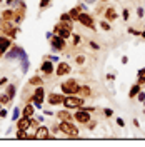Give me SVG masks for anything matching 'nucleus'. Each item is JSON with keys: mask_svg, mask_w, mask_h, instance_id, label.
Returning <instances> with one entry per match:
<instances>
[{"mask_svg": "<svg viewBox=\"0 0 145 147\" xmlns=\"http://www.w3.org/2000/svg\"><path fill=\"white\" fill-rule=\"evenodd\" d=\"M128 17H130L128 9H124V10H122V18H124V20H128Z\"/></svg>", "mask_w": 145, "mask_h": 147, "instance_id": "nucleus-26", "label": "nucleus"}, {"mask_svg": "<svg viewBox=\"0 0 145 147\" xmlns=\"http://www.w3.org/2000/svg\"><path fill=\"white\" fill-rule=\"evenodd\" d=\"M83 104V97H73V95H68L64 99V105L67 109H73V107H80Z\"/></svg>", "mask_w": 145, "mask_h": 147, "instance_id": "nucleus-3", "label": "nucleus"}, {"mask_svg": "<svg viewBox=\"0 0 145 147\" xmlns=\"http://www.w3.org/2000/svg\"><path fill=\"white\" fill-rule=\"evenodd\" d=\"M103 114H105V117H110L113 112H112V109H105V110H103Z\"/></svg>", "mask_w": 145, "mask_h": 147, "instance_id": "nucleus-31", "label": "nucleus"}, {"mask_svg": "<svg viewBox=\"0 0 145 147\" xmlns=\"http://www.w3.org/2000/svg\"><path fill=\"white\" fill-rule=\"evenodd\" d=\"M58 117H60V120H70L72 117H70V114L67 112V110H62V112H58Z\"/></svg>", "mask_w": 145, "mask_h": 147, "instance_id": "nucleus-20", "label": "nucleus"}, {"mask_svg": "<svg viewBox=\"0 0 145 147\" xmlns=\"http://www.w3.org/2000/svg\"><path fill=\"white\" fill-rule=\"evenodd\" d=\"M100 27L103 28V30H107V32H109V30H112V27L109 25V22H105V20H102V22H100Z\"/></svg>", "mask_w": 145, "mask_h": 147, "instance_id": "nucleus-25", "label": "nucleus"}, {"mask_svg": "<svg viewBox=\"0 0 145 147\" xmlns=\"http://www.w3.org/2000/svg\"><path fill=\"white\" fill-rule=\"evenodd\" d=\"M0 27H2V32L3 34H7L9 37H15V28L12 27V22H7V20H3L2 24H0Z\"/></svg>", "mask_w": 145, "mask_h": 147, "instance_id": "nucleus-6", "label": "nucleus"}, {"mask_svg": "<svg viewBox=\"0 0 145 147\" xmlns=\"http://www.w3.org/2000/svg\"><path fill=\"white\" fill-rule=\"evenodd\" d=\"M50 132H48V129L47 127H38L35 132V139H48L50 136H48Z\"/></svg>", "mask_w": 145, "mask_h": 147, "instance_id": "nucleus-12", "label": "nucleus"}, {"mask_svg": "<svg viewBox=\"0 0 145 147\" xmlns=\"http://www.w3.org/2000/svg\"><path fill=\"white\" fill-rule=\"evenodd\" d=\"M68 72H70V65L65 64V62H60L58 67H57V70H55V74L58 77H62V75H65V74H68Z\"/></svg>", "mask_w": 145, "mask_h": 147, "instance_id": "nucleus-9", "label": "nucleus"}, {"mask_svg": "<svg viewBox=\"0 0 145 147\" xmlns=\"http://www.w3.org/2000/svg\"><path fill=\"white\" fill-rule=\"evenodd\" d=\"M48 2H50V0H42V7H45V5L48 3Z\"/></svg>", "mask_w": 145, "mask_h": 147, "instance_id": "nucleus-35", "label": "nucleus"}, {"mask_svg": "<svg viewBox=\"0 0 145 147\" xmlns=\"http://www.w3.org/2000/svg\"><path fill=\"white\" fill-rule=\"evenodd\" d=\"M30 125H32V120H30V117H27V115H23V117H22V119H18V122H17V127L18 129H23V130H27Z\"/></svg>", "mask_w": 145, "mask_h": 147, "instance_id": "nucleus-10", "label": "nucleus"}, {"mask_svg": "<svg viewBox=\"0 0 145 147\" xmlns=\"http://www.w3.org/2000/svg\"><path fill=\"white\" fill-rule=\"evenodd\" d=\"M7 95H9L10 99H13V95H15V85H9V89H7Z\"/></svg>", "mask_w": 145, "mask_h": 147, "instance_id": "nucleus-23", "label": "nucleus"}, {"mask_svg": "<svg viewBox=\"0 0 145 147\" xmlns=\"http://www.w3.org/2000/svg\"><path fill=\"white\" fill-rule=\"evenodd\" d=\"M77 94H80L82 97H90V95H92V90H90V87H80Z\"/></svg>", "mask_w": 145, "mask_h": 147, "instance_id": "nucleus-18", "label": "nucleus"}, {"mask_svg": "<svg viewBox=\"0 0 145 147\" xmlns=\"http://www.w3.org/2000/svg\"><path fill=\"white\" fill-rule=\"evenodd\" d=\"M32 114H34V107H32V105H27V107L23 109V115H27V117H32Z\"/></svg>", "mask_w": 145, "mask_h": 147, "instance_id": "nucleus-22", "label": "nucleus"}, {"mask_svg": "<svg viewBox=\"0 0 145 147\" xmlns=\"http://www.w3.org/2000/svg\"><path fill=\"white\" fill-rule=\"evenodd\" d=\"M2 54H3V50H2V49H0V57H2Z\"/></svg>", "mask_w": 145, "mask_h": 147, "instance_id": "nucleus-39", "label": "nucleus"}, {"mask_svg": "<svg viewBox=\"0 0 145 147\" xmlns=\"http://www.w3.org/2000/svg\"><path fill=\"white\" fill-rule=\"evenodd\" d=\"M144 105H145V100H144Z\"/></svg>", "mask_w": 145, "mask_h": 147, "instance_id": "nucleus-41", "label": "nucleus"}, {"mask_svg": "<svg viewBox=\"0 0 145 147\" xmlns=\"http://www.w3.org/2000/svg\"><path fill=\"white\" fill-rule=\"evenodd\" d=\"M17 139H28L27 130H23V129H18V132H17Z\"/></svg>", "mask_w": 145, "mask_h": 147, "instance_id": "nucleus-21", "label": "nucleus"}, {"mask_svg": "<svg viewBox=\"0 0 145 147\" xmlns=\"http://www.w3.org/2000/svg\"><path fill=\"white\" fill-rule=\"evenodd\" d=\"M7 115V110H0V117H5Z\"/></svg>", "mask_w": 145, "mask_h": 147, "instance_id": "nucleus-34", "label": "nucleus"}, {"mask_svg": "<svg viewBox=\"0 0 145 147\" xmlns=\"http://www.w3.org/2000/svg\"><path fill=\"white\" fill-rule=\"evenodd\" d=\"M30 84H32V85H42V79H40V77H32V79H30Z\"/></svg>", "mask_w": 145, "mask_h": 147, "instance_id": "nucleus-24", "label": "nucleus"}, {"mask_svg": "<svg viewBox=\"0 0 145 147\" xmlns=\"http://www.w3.org/2000/svg\"><path fill=\"white\" fill-rule=\"evenodd\" d=\"M140 35H142V37H144V38H145V30H144V32H142V34H140Z\"/></svg>", "mask_w": 145, "mask_h": 147, "instance_id": "nucleus-37", "label": "nucleus"}, {"mask_svg": "<svg viewBox=\"0 0 145 147\" xmlns=\"http://www.w3.org/2000/svg\"><path fill=\"white\" fill-rule=\"evenodd\" d=\"M115 18H117V12H115V9H113V7H109V9L105 10V20L112 22V20H115Z\"/></svg>", "mask_w": 145, "mask_h": 147, "instance_id": "nucleus-13", "label": "nucleus"}, {"mask_svg": "<svg viewBox=\"0 0 145 147\" xmlns=\"http://www.w3.org/2000/svg\"><path fill=\"white\" fill-rule=\"evenodd\" d=\"M79 89H80V85L77 84L75 79H70V80H67V82L62 84V90H64L67 95H73V94H77Z\"/></svg>", "mask_w": 145, "mask_h": 147, "instance_id": "nucleus-2", "label": "nucleus"}, {"mask_svg": "<svg viewBox=\"0 0 145 147\" xmlns=\"http://www.w3.org/2000/svg\"><path fill=\"white\" fill-rule=\"evenodd\" d=\"M144 9H142V7H138V9H137V17L138 18H144Z\"/></svg>", "mask_w": 145, "mask_h": 147, "instance_id": "nucleus-28", "label": "nucleus"}, {"mask_svg": "<svg viewBox=\"0 0 145 147\" xmlns=\"http://www.w3.org/2000/svg\"><path fill=\"white\" fill-rule=\"evenodd\" d=\"M2 15H3V20H7V22L15 20V12H13V10H5Z\"/></svg>", "mask_w": 145, "mask_h": 147, "instance_id": "nucleus-15", "label": "nucleus"}, {"mask_svg": "<svg viewBox=\"0 0 145 147\" xmlns=\"http://www.w3.org/2000/svg\"><path fill=\"white\" fill-rule=\"evenodd\" d=\"M73 44L77 45V44H80V37L79 35H73Z\"/></svg>", "mask_w": 145, "mask_h": 147, "instance_id": "nucleus-32", "label": "nucleus"}, {"mask_svg": "<svg viewBox=\"0 0 145 147\" xmlns=\"http://www.w3.org/2000/svg\"><path fill=\"white\" fill-rule=\"evenodd\" d=\"M0 2H2V0H0Z\"/></svg>", "mask_w": 145, "mask_h": 147, "instance_id": "nucleus-42", "label": "nucleus"}, {"mask_svg": "<svg viewBox=\"0 0 145 147\" xmlns=\"http://www.w3.org/2000/svg\"><path fill=\"white\" fill-rule=\"evenodd\" d=\"M138 92H140V85L135 84V85H132V87H130V90H128V97H130V99H132V97H137V95H138Z\"/></svg>", "mask_w": 145, "mask_h": 147, "instance_id": "nucleus-16", "label": "nucleus"}, {"mask_svg": "<svg viewBox=\"0 0 145 147\" xmlns=\"http://www.w3.org/2000/svg\"><path fill=\"white\" fill-rule=\"evenodd\" d=\"M102 2H109V0H102Z\"/></svg>", "mask_w": 145, "mask_h": 147, "instance_id": "nucleus-40", "label": "nucleus"}, {"mask_svg": "<svg viewBox=\"0 0 145 147\" xmlns=\"http://www.w3.org/2000/svg\"><path fill=\"white\" fill-rule=\"evenodd\" d=\"M137 99H138L140 102H144V100H145V92L140 90V92H138V95H137Z\"/></svg>", "mask_w": 145, "mask_h": 147, "instance_id": "nucleus-29", "label": "nucleus"}, {"mask_svg": "<svg viewBox=\"0 0 145 147\" xmlns=\"http://www.w3.org/2000/svg\"><path fill=\"white\" fill-rule=\"evenodd\" d=\"M79 22L83 24L85 27L93 28V18H92V15H89V13H82L80 12V15H79Z\"/></svg>", "mask_w": 145, "mask_h": 147, "instance_id": "nucleus-7", "label": "nucleus"}, {"mask_svg": "<svg viewBox=\"0 0 145 147\" xmlns=\"http://www.w3.org/2000/svg\"><path fill=\"white\" fill-rule=\"evenodd\" d=\"M44 94H45V92H44V87H42V85H38V89L35 90V94H34V97H32V100H34V104H35V105L38 107V109L42 107V100H44Z\"/></svg>", "mask_w": 145, "mask_h": 147, "instance_id": "nucleus-4", "label": "nucleus"}, {"mask_svg": "<svg viewBox=\"0 0 145 147\" xmlns=\"http://www.w3.org/2000/svg\"><path fill=\"white\" fill-rule=\"evenodd\" d=\"M52 47L54 49H57V50H62V49H65V38H62V37L58 35H54L52 37Z\"/></svg>", "mask_w": 145, "mask_h": 147, "instance_id": "nucleus-8", "label": "nucleus"}, {"mask_svg": "<svg viewBox=\"0 0 145 147\" xmlns=\"http://www.w3.org/2000/svg\"><path fill=\"white\" fill-rule=\"evenodd\" d=\"M13 2H15V0H7V3H10V5H12V3H13Z\"/></svg>", "mask_w": 145, "mask_h": 147, "instance_id": "nucleus-36", "label": "nucleus"}, {"mask_svg": "<svg viewBox=\"0 0 145 147\" xmlns=\"http://www.w3.org/2000/svg\"><path fill=\"white\" fill-rule=\"evenodd\" d=\"M48 102H50V105L64 104V95H60V94H52V95L48 97Z\"/></svg>", "mask_w": 145, "mask_h": 147, "instance_id": "nucleus-11", "label": "nucleus"}, {"mask_svg": "<svg viewBox=\"0 0 145 147\" xmlns=\"http://www.w3.org/2000/svg\"><path fill=\"white\" fill-rule=\"evenodd\" d=\"M85 2H87V3H92V2H93V0H85Z\"/></svg>", "mask_w": 145, "mask_h": 147, "instance_id": "nucleus-38", "label": "nucleus"}, {"mask_svg": "<svg viewBox=\"0 0 145 147\" xmlns=\"http://www.w3.org/2000/svg\"><path fill=\"white\" fill-rule=\"evenodd\" d=\"M83 60H85V59H83V57H77V59H75V62H77V64H83Z\"/></svg>", "mask_w": 145, "mask_h": 147, "instance_id": "nucleus-33", "label": "nucleus"}, {"mask_svg": "<svg viewBox=\"0 0 145 147\" xmlns=\"http://www.w3.org/2000/svg\"><path fill=\"white\" fill-rule=\"evenodd\" d=\"M117 124H118V127H125V122H124L122 117H118V119H117Z\"/></svg>", "mask_w": 145, "mask_h": 147, "instance_id": "nucleus-30", "label": "nucleus"}, {"mask_svg": "<svg viewBox=\"0 0 145 147\" xmlns=\"http://www.w3.org/2000/svg\"><path fill=\"white\" fill-rule=\"evenodd\" d=\"M68 13H70V18H72V20H79V15H80V9H79V7H75V9H72L70 12H68Z\"/></svg>", "mask_w": 145, "mask_h": 147, "instance_id": "nucleus-19", "label": "nucleus"}, {"mask_svg": "<svg viewBox=\"0 0 145 147\" xmlns=\"http://www.w3.org/2000/svg\"><path fill=\"white\" fill-rule=\"evenodd\" d=\"M9 47H10V40H9V38H7V37H0V49L5 52Z\"/></svg>", "mask_w": 145, "mask_h": 147, "instance_id": "nucleus-17", "label": "nucleus"}, {"mask_svg": "<svg viewBox=\"0 0 145 147\" xmlns=\"http://www.w3.org/2000/svg\"><path fill=\"white\" fill-rule=\"evenodd\" d=\"M75 120L77 122H82V124H87V122H90V112H87V110H77V114H75Z\"/></svg>", "mask_w": 145, "mask_h": 147, "instance_id": "nucleus-5", "label": "nucleus"}, {"mask_svg": "<svg viewBox=\"0 0 145 147\" xmlns=\"http://www.w3.org/2000/svg\"><path fill=\"white\" fill-rule=\"evenodd\" d=\"M58 129L64 132L65 136H70V137H77V136H79V129L75 127L70 120H62L60 125H58Z\"/></svg>", "mask_w": 145, "mask_h": 147, "instance_id": "nucleus-1", "label": "nucleus"}, {"mask_svg": "<svg viewBox=\"0 0 145 147\" xmlns=\"http://www.w3.org/2000/svg\"><path fill=\"white\" fill-rule=\"evenodd\" d=\"M60 20H64V22H70L72 18H70V13H62L60 15Z\"/></svg>", "mask_w": 145, "mask_h": 147, "instance_id": "nucleus-27", "label": "nucleus"}, {"mask_svg": "<svg viewBox=\"0 0 145 147\" xmlns=\"http://www.w3.org/2000/svg\"><path fill=\"white\" fill-rule=\"evenodd\" d=\"M42 72L44 74H52L54 72V64H52V60H45V62L42 64Z\"/></svg>", "mask_w": 145, "mask_h": 147, "instance_id": "nucleus-14", "label": "nucleus"}]
</instances>
